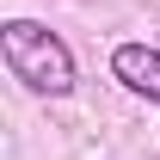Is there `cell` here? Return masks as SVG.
I'll return each mask as SVG.
<instances>
[{
    "instance_id": "1",
    "label": "cell",
    "mask_w": 160,
    "mask_h": 160,
    "mask_svg": "<svg viewBox=\"0 0 160 160\" xmlns=\"http://www.w3.org/2000/svg\"><path fill=\"white\" fill-rule=\"evenodd\" d=\"M0 56L6 74L37 99H68L74 92V49L37 19H6L0 25Z\"/></svg>"
},
{
    "instance_id": "2",
    "label": "cell",
    "mask_w": 160,
    "mask_h": 160,
    "mask_svg": "<svg viewBox=\"0 0 160 160\" xmlns=\"http://www.w3.org/2000/svg\"><path fill=\"white\" fill-rule=\"evenodd\" d=\"M111 74H117L136 99L160 105V49L154 43H117V49H111Z\"/></svg>"
}]
</instances>
